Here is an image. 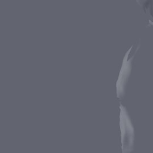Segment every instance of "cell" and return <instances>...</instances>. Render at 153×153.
<instances>
[{"instance_id":"cell-1","label":"cell","mask_w":153,"mask_h":153,"mask_svg":"<svg viewBox=\"0 0 153 153\" xmlns=\"http://www.w3.org/2000/svg\"><path fill=\"white\" fill-rule=\"evenodd\" d=\"M120 129L122 153H131L134 140V127L124 106L120 105Z\"/></svg>"},{"instance_id":"cell-2","label":"cell","mask_w":153,"mask_h":153,"mask_svg":"<svg viewBox=\"0 0 153 153\" xmlns=\"http://www.w3.org/2000/svg\"><path fill=\"white\" fill-rule=\"evenodd\" d=\"M144 9L153 17V0H147L144 4Z\"/></svg>"}]
</instances>
